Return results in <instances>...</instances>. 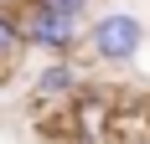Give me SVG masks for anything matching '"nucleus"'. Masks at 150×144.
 Segmentation results:
<instances>
[{"mask_svg":"<svg viewBox=\"0 0 150 144\" xmlns=\"http://www.w3.org/2000/svg\"><path fill=\"white\" fill-rule=\"evenodd\" d=\"M21 46H36V52H52V57H73L83 46V21L57 10H42V5H21Z\"/></svg>","mask_w":150,"mask_h":144,"instance_id":"obj_2","label":"nucleus"},{"mask_svg":"<svg viewBox=\"0 0 150 144\" xmlns=\"http://www.w3.org/2000/svg\"><path fill=\"white\" fill-rule=\"evenodd\" d=\"M78 93H83V72H78V62H67V57H52L42 72H36V82H31V98L42 103V108H67Z\"/></svg>","mask_w":150,"mask_h":144,"instance_id":"obj_3","label":"nucleus"},{"mask_svg":"<svg viewBox=\"0 0 150 144\" xmlns=\"http://www.w3.org/2000/svg\"><path fill=\"white\" fill-rule=\"evenodd\" d=\"M83 46L98 67H135L145 52V21L140 10H104L93 15V26H83Z\"/></svg>","mask_w":150,"mask_h":144,"instance_id":"obj_1","label":"nucleus"},{"mask_svg":"<svg viewBox=\"0 0 150 144\" xmlns=\"http://www.w3.org/2000/svg\"><path fill=\"white\" fill-rule=\"evenodd\" d=\"M26 46H21V15L11 5H0V67H11Z\"/></svg>","mask_w":150,"mask_h":144,"instance_id":"obj_4","label":"nucleus"},{"mask_svg":"<svg viewBox=\"0 0 150 144\" xmlns=\"http://www.w3.org/2000/svg\"><path fill=\"white\" fill-rule=\"evenodd\" d=\"M26 5H42V10H57V15H73V21H83L93 0H26Z\"/></svg>","mask_w":150,"mask_h":144,"instance_id":"obj_5","label":"nucleus"}]
</instances>
